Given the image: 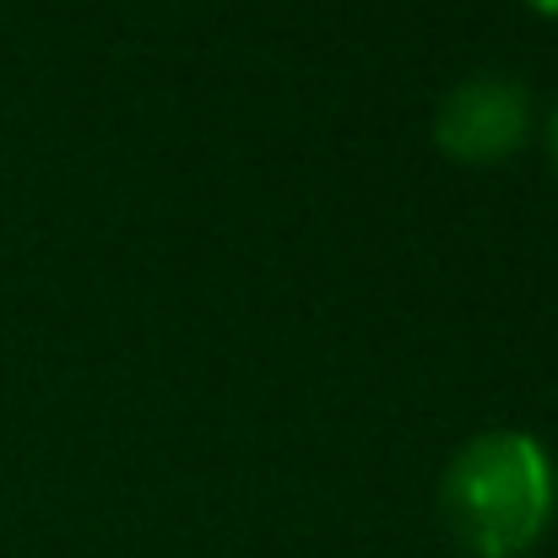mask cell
I'll list each match as a JSON object with an SVG mask.
<instances>
[{"mask_svg":"<svg viewBox=\"0 0 558 558\" xmlns=\"http://www.w3.org/2000/svg\"><path fill=\"white\" fill-rule=\"evenodd\" d=\"M558 477L548 450L526 428L477 434L445 472L439 505L461 548L477 558L526 554L554 521Z\"/></svg>","mask_w":558,"mask_h":558,"instance_id":"6da1fadb","label":"cell"},{"mask_svg":"<svg viewBox=\"0 0 558 558\" xmlns=\"http://www.w3.org/2000/svg\"><path fill=\"white\" fill-rule=\"evenodd\" d=\"M532 131V93L515 76H466L439 98L434 142L456 163H499L510 158Z\"/></svg>","mask_w":558,"mask_h":558,"instance_id":"7a4b0ae2","label":"cell"},{"mask_svg":"<svg viewBox=\"0 0 558 558\" xmlns=\"http://www.w3.org/2000/svg\"><path fill=\"white\" fill-rule=\"evenodd\" d=\"M526 5H537L543 16H558V0H526Z\"/></svg>","mask_w":558,"mask_h":558,"instance_id":"3957f363","label":"cell"},{"mask_svg":"<svg viewBox=\"0 0 558 558\" xmlns=\"http://www.w3.org/2000/svg\"><path fill=\"white\" fill-rule=\"evenodd\" d=\"M548 142H554V163H558V109H554V125H548Z\"/></svg>","mask_w":558,"mask_h":558,"instance_id":"277c9868","label":"cell"}]
</instances>
